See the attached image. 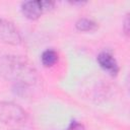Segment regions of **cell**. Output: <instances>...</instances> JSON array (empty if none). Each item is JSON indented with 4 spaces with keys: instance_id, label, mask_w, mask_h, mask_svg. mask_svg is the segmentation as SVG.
<instances>
[{
    "instance_id": "277c9868",
    "label": "cell",
    "mask_w": 130,
    "mask_h": 130,
    "mask_svg": "<svg viewBox=\"0 0 130 130\" xmlns=\"http://www.w3.org/2000/svg\"><path fill=\"white\" fill-rule=\"evenodd\" d=\"M0 42L13 46H17L22 42L21 35L16 26L2 17H0Z\"/></svg>"
},
{
    "instance_id": "7a4b0ae2",
    "label": "cell",
    "mask_w": 130,
    "mask_h": 130,
    "mask_svg": "<svg viewBox=\"0 0 130 130\" xmlns=\"http://www.w3.org/2000/svg\"><path fill=\"white\" fill-rule=\"evenodd\" d=\"M26 112L12 102H0V121L3 123H20L26 119Z\"/></svg>"
},
{
    "instance_id": "5b68a950",
    "label": "cell",
    "mask_w": 130,
    "mask_h": 130,
    "mask_svg": "<svg viewBox=\"0 0 130 130\" xmlns=\"http://www.w3.org/2000/svg\"><path fill=\"white\" fill-rule=\"evenodd\" d=\"M98 63L100 64V66L106 70L107 72H109L111 75L115 76L117 75V73L119 72V66L118 63L116 61V59L108 52H102L99 54L98 58H96Z\"/></svg>"
},
{
    "instance_id": "3957f363",
    "label": "cell",
    "mask_w": 130,
    "mask_h": 130,
    "mask_svg": "<svg viewBox=\"0 0 130 130\" xmlns=\"http://www.w3.org/2000/svg\"><path fill=\"white\" fill-rule=\"evenodd\" d=\"M52 1H25L21 4V12L28 19H38L44 12L54 7Z\"/></svg>"
},
{
    "instance_id": "8992f818",
    "label": "cell",
    "mask_w": 130,
    "mask_h": 130,
    "mask_svg": "<svg viewBox=\"0 0 130 130\" xmlns=\"http://www.w3.org/2000/svg\"><path fill=\"white\" fill-rule=\"evenodd\" d=\"M75 27L80 31H93L99 27V25L95 21H93L91 19L80 18L76 21Z\"/></svg>"
},
{
    "instance_id": "52a82bcc",
    "label": "cell",
    "mask_w": 130,
    "mask_h": 130,
    "mask_svg": "<svg viewBox=\"0 0 130 130\" xmlns=\"http://www.w3.org/2000/svg\"><path fill=\"white\" fill-rule=\"evenodd\" d=\"M41 60L45 67H51L58 61V54L55 50L48 49L43 52L41 56Z\"/></svg>"
},
{
    "instance_id": "6da1fadb",
    "label": "cell",
    "mask_w": 130,
    "mask_h": 130,
    "mask_svg": "<svg viewBox=\"0 0 130 130\" xmlns=\"http://www.w3.org/2000/svg\"><path fill=\"white\" fill-rule=\"evenodd\" d=\"M0 75L12 81L17 90L24 92L26 87L37 83L39 76L35 67L23 57L4 55L0 57Z\"/></svg>"
},
{
    "instance_id": "ba28073f",
    "label": "cell",
    "mask_w": 130,
    "mask_h": 130,
    "mask_svg": "<svg viewBox=\"0 0 130 130\" xmlns=\"http://www.w3.org/2000/svg\"><path fill=\"white\" fill-rule=\"evenodd\" d=\"M66 130H85V129H84V126L81 123H79L77 121H72L71 124L69 125V127Z\"/></svg>"
},
{
    "instance_id": "9c48e42d",
    "label": "cell",
    "mask_w": 130,
    "mask_h": 130,
    "mask_svg": "<svg viewBox=\"0 0 130 130\" xmlns=\"http://www.w3.org/2000/svg\"><path fill=\"white\" fill-rule=\"evenodd\" d=\"M123 29H124V32L125 35H129V16L128 14L126 15L125 17V20H124V25H123Z\"/></svg>"
}]
</instances>
